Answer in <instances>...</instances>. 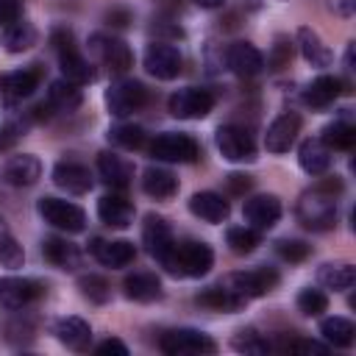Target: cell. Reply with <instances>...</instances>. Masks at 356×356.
Returning <instances> with one entry per match:
<instances>
[{
	"mask_svg": "<svg viewBox=\"0 0 356 356\" xmlns=\"http://www.w3.org/2000/svg\"><path fill=\"white\" fill-rule=\"evenodd\" d=\"M78 286H81L83 298H89L92 303H106V300L111 298V286H108V281L100 278V275H81V278H78Z\"/></svg>",
	"mask_w": 356,
	"mask_h": 356,
	"instance_id": "cell-41",
	"label": "cell"
},
{
	"mask_svg": "<svg viewBox=\"0 0 356 356\" xmlns=\"http://www.w3.org/2000/svg\"><path fill=\"white\" fill-rule=\"evenodd\" d=\"M289 350H295V353H306V356H325L328 353V345H320V342H314V339H292L289 345H286Z\"/></svg>",
	"mask_w": 356,
	"mask_h": 356,
	"instance_id": "cell-45",
	"label": "cell"
},
{
	"mask_svg": "<svg viewBox=\"0 0 356 356\" xmlns=\"http://www.w3.org/2000/svg\"><path fill=\"white\" fill-rule=\"evenodd\" d=\"M225 61H228L231 72H236L239 78H253L264 70V58H261L259 47L250 42H234L225 50Z\"/></svg>",
	"mask_w": 356,
	"mask_h": 356,
	"instance_id": "cell-15",
	"label": "cell"
},
{
	"mask_svg": "<svg viewBox=\"0 0 356 356\" xmlns=\"http://www.w3.org/2000/svg\"><path fill=\"white\" fill-rule=\"evenodd\" d=\"M147 100V89L134 78H117L106 89V106L114 117H128L136 108H142Z\"/></svg>",
	"mask_w": 356,
	"mask_h": 356,
	"instance_id": "cell-7",
	"label": "cell"
},
{
	"mask_svg": "<svg viewBox=\"0 0 356 356\" xmlns=\"http://www.w3.org/2000/svg\"><path fill=\"white\" fill-rule=\"evenodd\" d=\"M320 139H323L331 150H350L353 142H356V128H353L350 122L337 120V122H331V125L323 128V136H320Z\"/></svg>",
	"mask_w": 356,
	"mask_h": 356,
	"instance_id": "cell-35",
	"label": "cell"
},
{
	"mask_svg": "<svg viewBox=\"0 0 356 356\" xmlns=\"http://www.w3.org/2000/svg\"><path fill=\"white\" fill-rule=\"evenodd\" d=\"M108 139H111L114 145L125 147V150H136V147H142V142H145V131H142L139 125L122 122V125H114V128L108 131Z\"/></svg>",
	"mask_w": 356,
	"mask_h": 356,
	"instance_id": "cell-40",
	"label": "cell"
},
{
	"mask_svg": "<svg viewBox=\"0 0 356 356\" xmlns=\"http://www.w3.org/2000/svg\"><path fill=\"white\" fill-rule=\"evenodd\" d=\"M159 348L170 356H200V353H214L217 342L195 328H172L167 334H161Z\"/></svg>",
	"mask_w": 356,
	"mask_h": 356,
	"instance_id": "cell-5",
	"label": "cell"
},
{
	"mask_svg": "<svg viewBox=\"0 0 356 356\" xmlns=\"http://www.w3.org/2000/svg\"><path fill=\"white\" fill-rule=\"evenodd\" d=\"M298 44H300L303 58H306L312 67H328V64L334 61V53H331L328 44L320 39V33L312 31V28H306V25L298 31Z\"/></svg>",
	"mask_w": 356,
	"mask_h": 356,
	"instance_id": "cell-28",
	"label": "cell"
},
{
	"mask_svg": "<svg viewBox=\"0 0 356 356\" xmlns=\"http://www.w3.org/2000/svg\"><path fill=\"white\" fill-rule=\"evenodd\" d=\"M100 356H108V353H120V356H128V345L125 342H120V339H106V342H100L97 348H95Z\"/></svg>",
	"mask_w": 356,
	"mask_h": 356,
	"instance_id": "cell-47",
	"label": "cell"
},
{
	"mask_svg": "<svg viewBox=\"0 0 356 356\" xmlns=\"http://www.w3.org/2000/svg\"><path fill=\"white\" fill-rule=\"evenodd\" d=\"M231 345H234V350H239V353H253V356H261V353L270 350V342H267L261 334H256L253 328L236 331L234 339H231Z\"/></svg>",
	"mask_w": 356,
	"mask_h": 356,
	"instance_id": "cell-38",
	"label": "cell"
},
{
	"mask_svg": "<svg viewBox=\"0 0 356 356\" xmlns=\"http://www.w3.org/2000/svg\"><path fill=\"white\" fill-rule=\"evenodd\" d=\"M142 242H145L147 253L159 261V259L172 248V242H175L170 222H167L164 217H159V214H147V217H145V228H142Z\"/></svg>",
	"mask_w": 356,
	"mask_h": 356,
	"instance_id": "cell-18",
	"label": "cell"
},
{
	"mask_svg": "<svg viewBox=\"0 0 356 356\" xmlns=\"http://www.w3.org/2000/svg\"><path fill=\"white\" fill-rule=\"evenodd\" d=\"M17 136H19V128H17V125H6V128H0V150L11 147V145L17 142Z\"/></svg>",
	"mask_w": 356,
	"mask_h": 356,
	"instance_id": "cell-49",
	"label": "cell"
},
{
	"mask_svg": "<svg viewBox=\"0 0 356 356\" xmlns=\"http://www.w3.org/2000/svg\"><path fill=\"white\" fill-rule=\"evenodd\" d=\"M250 186H253L250 175H242V172H231L228 175V192L231 195H245Z\"/></svg>",
	"mask_w": 356,
	"mask_h": 356,
	"instance_id": "cell-46",
	"label": "cell"
},
{
	"mask_svg": "<svg viewBox=\"0 0 356 356\" xmlns=\"http://www.w3.org/2000/svg\"><path fill=\"white\" fill-rule=\"evenodd\" d=\"M325 309H328V298H325L323 289L306 286V289L298 292V312H300V314H306V317H320Z\"/></svg>",
	"mask_w": 356,
	"mask_h": 356,
	"instance_id": "cell-39",
	"label": "cell"
},
{
	"mask_svg": "<svg viewBox=\"0 0 356 356\" xmlns=\"http://www.w3.org/2000/svg\"><path fill=\"white\" fill-rule=\"evenodd\" d=\"M150 156L159 159V161H181V164H189V161H195L200 156V147H197V142L192 136L167 131V134H159L150 142Z\"/></svg>",
	"mask_w": 356,
	"mask_h": 356,
	"instance_id": "cell-8",
	"label": "cell"
},
{
	"mask_svg": "<svg viewBox=\"0 0 356 356\" xmlns=\"http://www.w3.org/2000/svg\"><path fill=\"white\" fill-rule=\"evenodd\" d=\"M92 50H95L97 58H100L108 70H114V72H125V70H131V64H134L131 47H128L122 39H117V36L95 33V36H92Z\"/></svg>",
	"mask_w": 356,
	"mask_h": 356,
	"instance_id": "cell-12",
	"label": "cell"
},
{
	"mask_svg": "<svg viewBox=\"0 0 356 356\" xmlns=\"http://www.w3.org/2000/svg\"><path fill=\"white\" fill-rule=\"evenodd\" d=\"M39 214L44 222H50L53 228L58 231H67V234H78L86 228V214L81 206L70 203V200H61V197H42L39 200Z\"/></svg>",
	"mask_w": 356,
	"mask_h": 356,
	"instance_id": "cell-6",
	"label": "cell"
},
{
	"mask_svg": "<svg viewBox=\"0 0 356 356\" xmlns=\"http://www.w3.org/2000/svg\"><path fill=\"white\" fill-rule=\"evenodd\" d=\"M342 192V181L337 175L320 181L314 189L303 192L298 200V222L309 231H328L337 222V195Z\"/></svg>",
	"mask_w": 356,
	"mask_h": 356,
	"instance_id": "cell-2",
	"label": "cell"
},
{
	"mask_svg": "<svg viewBox=\"0 0 356 356\" xmlns=\"http://www.w3.org/2000/svg\"><path fill=\"white\" fill-rule=\"evenodd\" d=\"M225 242H228V248H231L234 253L245 256V253H253V250H256V245L261 242V236H259V231H256V228L236 225V228H228Z\"/></svg>",
	"mask_w": 356,
	"mask_h": 356,
	"instance_id": "cell-36",
	"label": "cell"
},
{
	"mask_svg": "<svg viewBox=\"0 0 356 356\" xmlns=\"http://www.w3.org/2000/svg\"><path fill=\"white\" fill-rule=\"evenodd\" d=\"M36 86H39V70H11L0 75V97L8 103L33 95Z\"/></svg>",
	"mask_w": 356,
	"mask_h": 356,
	"instance_id": "cell-21",
	"label": "cell"
},
{
	"mask_svg": "<svg viewBox=\"0 0 356 356\" xmlns=\"http://www.w3.org/2000/svg\"><path fill=\"white\" fill-rule=\"evenodd\" d=\"M42 292V286L31 278H17V275H8V278H0V303L6 309H22L28 306L36 295Z\"/></svg>",
	"mask_w": 356,
	"mask_h": 356,
	"instance_id": "cell-20",
	"label": "cell"
},
{
	"mask_svg": "<svg viewBox=\"0 0 356 356\" xmlns=\"http://www.w3.org/2000/svg\"><path fill=\"white\" fill-rule=\"evenodd\" d=\"M97 172H100V178H103L111 189H125V186L131 184V178H134L131 164H128L122 156L108 153V150L97 156Z\"/></svg>",
	"mask_w": 356,
	"mask_h": 356,
	"instance_id": "cell-26",
	"label": "cell"
},
{
	"mask_svg": "<svg viewBox=\"0 0 356 356\" xmlns=\"http://www.w3.org/2000/svg\"><path fill=\"white\" fill-rule=\"evenodd\" d=\"M50 42H53V47H56V53H58V67H61V75L67 78V81H72V83H89L92 78H95V70H92V64L81 56V50L75 47V36L70 33V31H64V28H58V31H53V36H50Z\"/></svg>",
	"mask_w": 356,
	"mask_h": 356,
	"instance_id": "cell-4",
	"label": "cell"
},
{
	"mask_svg": "<svg viewBox=\"0 0 356 356\" xmlns=\"http://www.w3.org/2000/svg\"><path fill=\"white\" fill-rule=\"evenodd\" d=\"M181 64H184V58H181L178 47H172L167 42H153L145 50V70L159 81H172L181 72Z\"/></svg>",
	"mask_w": 356,
	"mask_h": 356,
	"instance_id": "cell-11",
	"label": "cell"
},
{
	"mask_svg": "<svg viewBox=\"0 0 356 356\" xmlns=\"http://www.w3.org/2000/svg\"><path fill=\"white\" fill-rule=\"evenodd\" d=\"M159 264L170 273V275H186V278H200L211 270L214 264V253L206 242L197 239H184V242H172V248L159 259Z\"/></svg>",
	"mask_w": 356,
	"mask_h": 356,
	"instance_id": "cell-3",
	"label": "cell"
},
{
	"mask_svg": "<svg viewBox=\"0 0 356 356\" xmlns=\"http://www.w3.org/2000/svg\"><path fill=\"white\" fill-rule=\"evenodd\" d=\"M22 261H25V250H22V245L17 239H11V242H6L0 248V264L3 267L17 270V267H22Z\"/></svg>",
	"mask_w": 356,
	"mask_h": 356,
	"instance_id": "cell-44",
	"label": "cell"
},
{
	"mask_svg": "<svg viewBox=\"0 0 356 356\" xmlns=\"http://www.w3.org/2000/svg\"><path fill=\"white\" fill-rule=\"evenodd\" d=\"M298 161L309 175H323L331 167V147L320 136H309L298 147Z\"/></svg>",
	"mask_w": 356,
	"mask_h": 356,
	"instance_id": "cell-22",
	"label": "cell"
},
{
	"mask_svg": "<svg viewBox=\"0 0 356 356\" xmlns=\"http://www.w3.org/2000/svg\"><path fill=\"white\" fill-rule=\"evenodd\" d=\"M89 250L106 267H125L136 259V248L128 239H92Z\"/></svg>",
	"mask_w": 356,
	"mask_h": 356,
	"instance_id": "cell-16",
	"label": "cell"
},
{
	"mask_svg": "<svg viewBox=\"0 0 356 356\" xmlns=\"http://www.w3.org/2000/svg\"><path fill=\"white\" fill-rule=\"evenodd\" d=\"M298 134H300V117L295 111H286L270 122V128L264 134V147L270 153H286L295 145Z\"/></svg>",
	"mask_w": 356,
	"mask_h": 356,
	"instance_id": "cell-13",
	"label": "cell"
},
{
	"mask_svg": "<svg viewBox=\"0 0 356 356\" xmlns=\"http://www.w3.org/2000/svg\"><path fill=\"white\" fill-rule=\"evenodd\" d=\"M320 334L334 348H348L356 339V328H353V323L348 317H325L320 323Z\"/></svg>",
	"mask_w": 356,
	"mask_h": 356,
	"instance_id": "cell-34",
	"label": "cell"
},
{
	"mask_svg": "<svg viewBox=\"0 0 356 356\" xmlns=\"http://www.w3.org/2000/svg\"><path fill=\"white\" fill-rule=\"evenodd\" d=\"M106 19H108V25H117V28H125V25L131 22V14H128L125 8H111V11L106 14Z\"/></svg>",
	"mask_w": 356,
	"mask_h": 356,
	"instance_id": "cell-48",
	"label": "cell"
},
{
	"mask_svg": "<svg viewBox=\"0 0 356 356\" xmlns=\"http://www.w3.org/2000/svg\"><path fill=\"white\" fill-rule=\"evenodd\" d=\"M214 142H217V150L222 153V159H228V161H250L256 156V142H253L250 131L242 125H220Z\"/></svg>",
	"mask_w": 356,
	"mask_h": 356,
	"instance_id": "cell-10",
	"label": "cell"
},
{
	"mask_svg": "<svg viewBox=\"0 0 356 356\" xmlns=\"http://www.w3.org/2000/svg\"><path fill=\"white\" fill-rule=\"evenodd\" d=\"M81 89H78V83H72V81H67V78H58V81H53L50 83V89H47V103L53 106V108H58V111H75L78 106H81Z\"/></svg>",
	"mask_w": 356,
	"mask_h": 356,
	"instance_id": "cell-32",
	"label": "cell"
},
{
	"mask_svg": "<svg viewBox=\"0 0 356 356\" xmlns=\"http://www.w3.org/2000/svg\"><path fill=\"white\" fill-rule=\"evenodd\" d=\"M97 217L111 228H128L134 222V206L122 195H103L97 200Z\"/></svg>",
	"mask_w": 356,
	"mask_h": 356,
	"instance_id": "cell-25",
	"label": "cell"
},
{
	"mask_svg": "<svg viewBox=\"0 0 356 356\" xmlns=\"http://www.w3.org/2000/svg\"><path fill=\"white\" fill-rule=\"evenodd\" d=\"M275 250H278V256H281L284 261H289V264H298V261L309 259V253H312V248H309L306 242H300V239H281V242L275 245Z\"/></svg>",
	"mask_w": 356,
	"mask_h": 356,
	"instance_id": "cell-42",
	"label": "cell"
},
{
	"mask_svg": "<svg viewBox=\"0 0 356 356\" xmlns=\"http://www.w3.org/2000/svg\"><path fill=\"white\" fill-rule=\"evenodd\" d=\"M339 92H342V81H339V78H334V75H320V78H314V81L306 86L303 100H306V106H312V108H325V106H331V103L339 97Z\"/></svg>",
	"mask_w": 356,
	"mask_h": 356,
	"instance_id": "cell-27",
	"label": "cell"
},
{
	"mask_svg": "<svg viewBox=\"0 0 356 356\" xmlns=\"http://www.w3.org/2000/svg\"><path fill=\"white\" fill-rule=\"evenodd\" d=\"M0 6H3V0H0Z\"/></svg>",
	"mask_w": 356,
	"mask_h": 356,
	"instance_id": "cell-52",
	"label": "cell"
},
{
	"mask_svg": "<svg viewBox=\"0 0 356 356\" xmlns=\"http://www.w3.org/2000/svg\"><path fill=\"white\" fill-rule=\"evenodd\" d=\"M289 61H292V44H289L284 36H278L275 44H273V50H270L267 64H270L273 70H284V67H289Z\"/></svg>",
	"mask_w": 356,
	"mask_h": 356,
	"instance_id": "cell-43",
	"label": "cell"
},
{
	"mask_svg": "<svg viewBox=\"0 0 356 356\" xmlns=\"http://www.w3.org/2000/svg\"><path fill=\"white\" fill-rule=\"evenodd\" d=\"M42 250H44V259H47L50 264H56V267H61V270H70V267H78V259H81V253H78V248H75L72 242H67V239H58V236H50V239H44V245H42Z\"/></svg>",
	"mask_w": 356,
	"mask_h": 356,
	"instance_id": "cell-33",
	"label": "cell"
},
{
	"mask_svg": "<svg viewBox=\"0 0 356 356\" xmlns=\"http://www.w3.org/2000/svg\"><path fill=\"white\" fill-rule=\"evenodd\" d=\"M189 211H192L195 217H200L203 222L217 225V222H225V220H228L231 206H228V200H225L222 195H217V192H195V195L189 197Z\"/></svg>",
	"mask_w": 356,
	"mask_h": 356,
	"instance_id": "cell-19",
	"label": "cell"
},
{
	"mask_svg": "<svg viewBox=\"0 0 356 356\" xmlns=\"http://www.w3.org/2000/svg\"><path fill=\"white\" fill-rule=\"evenodd\" d=\"M167 108L178 120H200L214 108V95L206 89H197V86H186V89H178L175 95H170Z\"/></svg>",
	"mask_w": 356,
	"mask_h": 356,
	"instance_id": "cell-9",
	"label": "cell"
},
{
	"mask_svg": "<svg viewBox=\"0 0 356 356\" xmlns=\"http://www.w3.org/2000/svg\"><path fill=\"white\" fill-rule=\"evenodd\" d=\"M33 42H36V31H33L28 22L17 19L14 25H8V31H6V47H8L11 53H22V50H28Z\"/></svg>",
	"mask_w": 356,
	"mask_h": 356,
	"instance_id": "cell-37",
	"label": "cell"
},
{
	"mask_svg": "<svg viewBox=\"0 0 356 356\" xmlns=\"http://www.w3.org/2000/svg\"><path fill=\"white\" fill-rule=\"evenodd\" d=\"M317 281L325 286V289H334V292H345L356 284V270L353 264L348 261H328L317 270Z\"/></svg>",
	"mask_w": 356,
	"mask_h": 356,
	"instance_id": "cell-29",
	"label": "cell"
},
{
	"mask_svg": "<svg viewBox=\"0 0 356 356\" xmlns=\"http://www.w3.org/2000/svg\"><path fill=\"white\" fill-rule=\"evenodd\" d=\"M56 337L61 345H67L70 350H89V342H92V328L86 320L81 317H61L56 320Z\"/></svg>",
	"mask_w": 356,
	"mask_h": 356,
	"instance_id": "cell-24",
	"label": "cell"
},
{
	"mask_svg": "<svg viewBox=\"0 0 356 356\" xmlns=\"http://www.w3.org/2000/svg\"><path fill=\"white\" fill-rule=\"evenodd\" d=\"M195 6H200V8H217V6H222L225 0H192Z\"/></svg>",
	"mask_w": 356,
	"mask_h": 356,
	"instance_id": "cell-51",
	"label": "cell"
},
{
	"mask_svg": "<svg viewBox=\"0 0 356 356\" xmlns=\"http://www.w3.org/2000/svg\"><path fill=\"white\" fill-rule=\"evenodd\" d=\"M242 214H245V220H248L253 228L267 231V228H273V225L281 220V200H278L275 195H256V197H248Z\"/></svg>",
	"mask_w": 356,
	"mask_h": 356,
	"instance_id": "cell-14",
	"label": "cell"
},
{
	"mask_svg": "<svg viewBox=\"0 0 356 356\" xmlns=\"http://www.w3.org/2000/svg\"><path fill=\"white\" fill-rule=\"evenodd\" d=\"M142 189L150 195V197H172L178 192V178L170 172V170H161V167H147L145 175H142Z\"/></svg>",
	"mask_w": 356,
	"mask_h": 356,
	"instance_id": "cell-31",
	"label": "cell"
},
{
	"mask_svg": "<svg viewBox=\"0 0 356 356\" xmlns=\"http://www.w3.org/2000/svg\"><path fill=\"white\" fill-rule=\"evenodd\" d=\"M53 184L70 195H83L92 189V172L78 161H58L53 167Z\"/></svg>",
	"mask_w": 356,
	"mask_h": 356,
	"instance_id": "cell-17",
	"label": "cell"
},
{
	"mask_svg": "<svg viewBox=\"0 0 356 356\" xmlns=\"http://www.w3.org/2000/svg\"><path fill=\"white\" fill-rule=\"evenodd\" d=\"M11 239H14V236H11V228H8V222L0 217V248H3L6 242H11Z\"/></svg>",
	"mask_w": 356,
	"mask_h": 356,
	"instance_id": "cell-50",
	"label": "cell"
},
{
	"mask_svg": "<svg viewBox=\"0 0 356 356\" xmlns=\"http://www.w3.org/2000/svg\"><path fill=\"white\" fill-rule=\"evenodd\" d=\"M275 284H278V273L273 267H259L250 273H231L220 284L203 289L197 295V303L214 312H239L248 300L275 289Z\"/></svg>",
	"mask_w": 356,
	"mask_h": 356,
	"instance_id": "cell-1",
	"label": "cell"
},
{
	"mask_svg": "<svg viewBox=\"0 0 356 356\" xmlns=\"http://www.w3.org/2000/svg\"><path fill=\"white\" fill-rule=\"evenodd\" d=\"M39 175H42V164L31 153L8 159L6 167H3V181L11 184V186H31V184L39 181Z\"/></svg>",
	"mask_w": 356,
	"mask_h": 356,
	"instance_id": "cell-23",
	"label": "cell"
},
{
	"mask_svg": "<svg viewBox=\"0 0 356 356\" xmlns=\"http://www.w3.org/2000/svg\"><path fill=\"white\" fill-rule=\"evenodd\" d=\"M122 289L131 300H139V303H150V300H159L161 298V281L153 275V273H134L122 281Z\"/></svg>",
	"mask_w": 356,
	"mask_h": 356,
	"instance_id": "cell-30",
	"label": "cell"
}]
</instances>
